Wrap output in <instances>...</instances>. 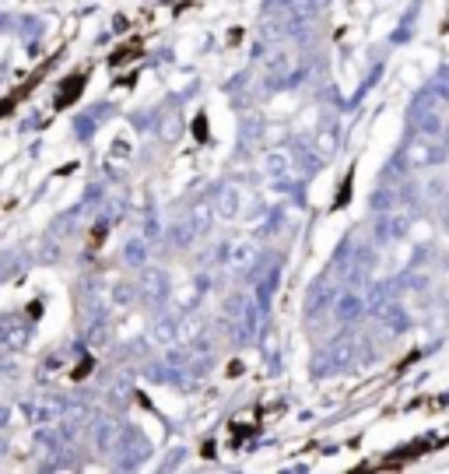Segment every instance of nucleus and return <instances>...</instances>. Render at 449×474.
Here are the masks:
<instances>
[{"label": "nucleus", "mask_w": 449, "mask_h": 474, "mask_svg": "<svg viewBox=\"0 0 449 474\" xmlns=\"http://www.w3.org/2000/svg\"><path fill=\"white\" fill-rule=\"evenodd\" d=\"M81 85H85V78H71L67 85H64V92L57 95V105L64 109V105H71L74 98H78V92H81Z\"/></svg>", "instance_id": "obj_1"}]
</instances>
